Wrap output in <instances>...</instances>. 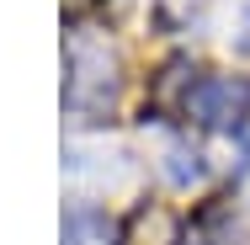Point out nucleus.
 <instances>
[{"instance_id":"obj_1","label":"nucleus","mask_w":250,"mask_h":245,"mask_svg":"<svg viewBox=\"0 0 250 245\" xmlns=\"http://www.w3.org/2000/svg\"><path fill=\"white\" fill-rule=\"evenodd\" d=\"M187 117L202 128H240L250 117V80L245 75H202L187 91Z\"/></svg>"},{"instance_id":"obj_3","label":"nucleus","mask_w":250,"mask_h":245,"mask_svg":"<svg viewBox=\"0 0 250 245\" xmlns=\"http://www.w3.org/2000/svg\"><path fill=\"white\" fill-rule=\"evenodd\" d=\"M245 149H250V139H245Z\"/></svg>"},{"instance_id":"obj_2","label":"nucleus","mask_w":250,"mask_h":245,"mask_svg":"<svg viewBox=\"0 0 250 245\" xmlns=\"http://www.w3.org/2000/svg\"><path fill=\"white\" fill-rule=\"evenodd\" d=\"M64 245H112V229H106L101 213L80 208V213H69V224H64Z\"/></svg>"}]
</instances>
